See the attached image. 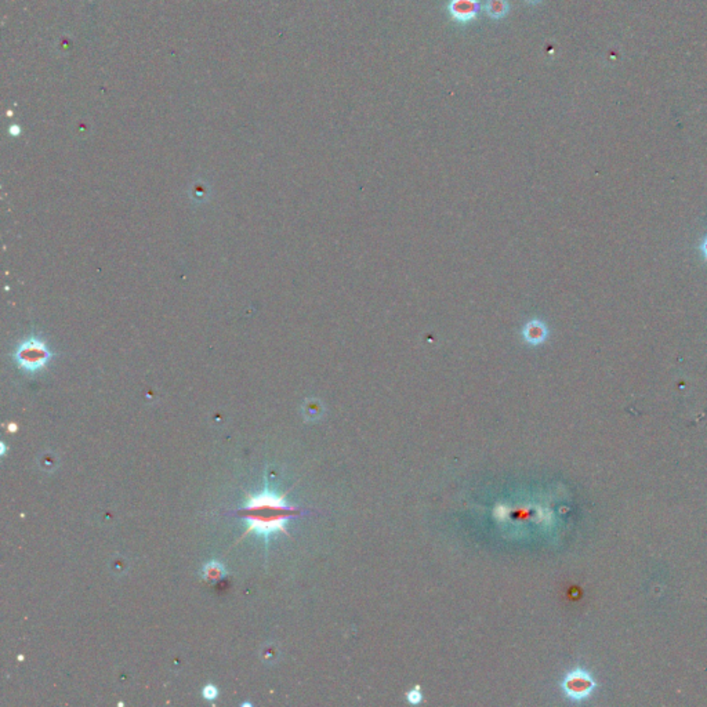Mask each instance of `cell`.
I'll use <instances>...</instances> for the list:
<instances>
[{"label": "cell", "instance_id": "1", "mask_svg": "<svg viewBox=\"0 0 707 707\" xmlns=\"http://www.w3.org/2000/svg\"><path fill=\"white\" fill-rule=\"evenodd\" d=\"M240 518L247 524V533H256L268 542L275 533L289 535L286 525L290 519L300 517L304 511L286 501L285 494L264 489L258 494H249L244 506L239 508Z\"/></svg>", "mask_w": 707, "mask_h": 707}, {"label": "cell", "instance_id": "2", "mask_svg": "<svg viewBox=\"0 0 707 707\" xmlns=\"http://www.w3.org/2000/svg\"><path fill=\"white\" fill-rule=\"evenodd\" d=\"M51 358V353L38 338H31L25 342H22L15 353H14V360L17 362L18 367L28 372V373H36L40 369H43L47 362Z\"/></svg>", "mask_w": 707, "mask_h": 707}, {"label": "cell", "instance_id": "3", "mask_svg": "<svg viewBox=\"0 0 707 707\" xmlns=\"http://www.w3.org/2000/svg\"><path fill=\"white\" fill-rule=\"evenodd\" d=\"M561 688L567 698L572 701H583L589 698L591 691L594 690V681L589 673L578 669L565 676Z\"/></svg>", "mask_w": 707, "mask_h": 707}, {"label": "cell", "instance_id": "4", "mask_svg": "<svg viewBox=\"0 0 707 707\" xmlns=\"http://www.w3.org/2000/svg\"><path fill=\"white\" fill-rule=\"evenodd\" d=\"M448 10L454 19L469 22L478 14V0H451Z\"/></svg>", "mask_w": 707, "mask_h": 707}, {"label": "cell", "instance_id": "5", "mask_svg": "<svg viewBox=\"0 0 707 707\" xmlns=\"http://www.w3.org/2000/svg\"><path fill=\"white\" fill-rule=\"evenodd\" d=\"M547 335H549V331L546 328V325L538 319L529 322L526 326H525V331H524V338L528 343L533 344V346H538V344H542L546 342L547 339Z\"/></svg>", "mask_w": 707, "mask_h": 707}, {"label": "cell", "instance_id": "6", "mask_svg": "<svg viewBox=\"0 0 707 707\" xmlns=\"http://www.w3.org/2000/svg\"><path fill=\"white\" fill-rule=\"evenodd\" d=\"M486 14L493 19L504 18L510 11L508 0H488L485 4Z\"/></svg>", "mask_w": 707, "mask_h": 707}, {"label": "cell", "instance_id": "7", "mask_svg": "<svg viewBox=\"0 0 707 707\" xmlns=\"http://www.w3.org/2000/svg\"><path fill=\"white\" fill-rule=\"evenodd\" d=\"M224 575H226L224 568L219 563H209L203 568V578L208 579L209 582L220 581L222 578H224Z\"/></svg>", "mask_w": 707, "mask_h": 707}, {"label": "cell", "instance_id": "8", "mask_svg": "<svg viewBox=\"0 0 707 707\" xmlns=\"http://www.w3.org/2000/svg\"><path fill=\"white\" fill-rule=\"evenodd\" d=\"M406 699H408V702H409L410 705H419V704H422V701H423V695H422V692H420V687H419V685H416L415 688H412L410 691H408V692H406Z\"/></svg>", "mask_w": 707, "mask_h": 707}, {"label": "cell", "instance_id": "9", "mask_svg": "<svg viewBox=\"0 0 707 707\" xmlns=\"http://www.w3.org/2000/svg\"><path fill=\"white\" fill-rule=\"evenodd\" d=\"M202 695H203V698H205V699H208V701H213V699H216V698H217L219 691H217V688H216L215 685H206V687L203 688V691H202Z\"/></svg>", "mask_w": 707, "mask_h": 707}, {"label": "cell", "instance_id": "10", "mask_svg": "<svg viewBox=\"0 0 707 707\" xmlns=\"http://www.w3.org/2000/svg\"><path fill=\"white\" fill-rule=\"evenodd\" d=\"M699 251H701L704 260L707 263V235L704 238V240L699 244Z\"/></svg>", "mask_w": 707, "mask_h": 707}, {"label": "cell", "instance_id": "11", "mask_svg": "<svg viewBox=\"0 0 707 707\" xmlns=\"http://www.w3.org/2000/svg\"><path fill=\"white\" fill-rule=\"evenodd\" d=\"M524 1H525L526 4H538V3H540L542 0H524Z\"/></svg>", "mask_w": 707, "mask_h": 707}, {"label": "cell", "instance_id": "12", "mask_svg": "<svg viewBox=\"0 0 707 707\" xmlns=\"http://www.w3.org/2000/svg\"><path fill=\"white\" fill-rule=\"evenodd\" d=\"M4 454H6V447H4V444H1V455H4Z\"/></svg>", "mask_w": 707, "mask_h": 707}]
</instances>
